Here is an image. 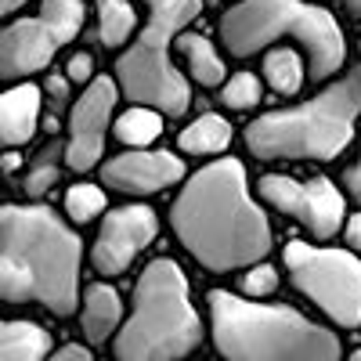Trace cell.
Listing matches in <instances>:
<instances>
[{
  "label": "cell",
  "mask_w": 361,
  "mask_h": 361,
  "mask_svg": "<svg viewBox=\"0 0 361 361\" xmlns=\"http://www.w3.org/2000/svg\"><path fill=\"white\" fill-rule=\"evenodd\" d=\"M173 235L206 271H235L271 253V224L250 199L246 166L217 159L202 166L170 209Z\"/></svg>",
  "instance_id": "1"
},
{
  "label": "cell",
  "mask_w": 361,
  "mask_h": 361,
  "mask_svg": "<svg viewBox=\"0 0 361 361\" xmlns=\"http://www.w3.org/2000/svg\"><path fill=\"white\" fill-rule=\"evenodd\" d=\"M0 293L8 304L37 300L51 314H73L80 296V238L47 206H4L0 214Z\"/></svg>",
  "instance_id": "2"
},
{
  "label": "cell",
  "mask_w": 361,
  "mask_h": 361,
  "mask_svg": "<svg viewBox=\"0 0 361 361\" xmlns=\"http://www.w3.org/2000/svg\"><path fill=\"white\" fill-rule=\"evenodd\" d=\"M214 343L224 361H340V340L296 307L209 293Z\"/></svg>",
  "instance_id": "3"
},
{
  "label": "cell",
  "mask_w": 361,
  "mask_h": 361,
  "mask_svg": "<svg viewBox=\"0 0 361 361\" xmlns=\"http://www.w3.org/2000/svg\"><path fill=\"white\" fill-rule=\"evenodd\" d=\"M361 112V69H347L311 102L257 116L246 127V145L257 159H336L354 137Z\"/></svg>",
  "instance_id": "4"
},
{
  "label": "cell",
  "mask_w": 361,
  "mask_h": 361,
  "mask_svg": "<svg viewBox=\"0 0 361 361\" xmlns=\"http://www.w3.org/2000/svg\"><path fill=\"white\" fill-rule=\"evenodd\" d=\"M202 340L188 300V279L166 257L152 260L134 286V314L116 336V361H180Z\"/></svg>",
  "instance_id": "5"
},
{
  "label": "cell",
  "mask_w": 361,
  "mask_h": 361,
  "mask_svg": "<svg viewBox=\"0 0 361 361\" xmlns=\"http://www.w3.org/2000/svg\"><path fill=\"white\" fill-rule=\"evenodd\" d=\"M282 37H293L307 51L314 80H329L347 58L336 18L307 0H243L221 18V40L235 58L257 54Z\"/></svg>",
  "instance_id": "6"
},
{
  "label": "cell",
  "mask_w": 361,
  "mask_h": 361,
  "mask_svg": "<svg viewBox=\"0 0 361 361\" xmlns=\"http://www.w3.org/2000/svg\"><path fill=\"white\" fill-rule=\"evenodd\" d=\"M148 25L141 29L137 44L116 62V80L123 98L159 109L166 116H180L192 105V90L170 62V40L177 29L199 18L202 0H145Z\"/></svg>",
  "instance_id": "7"
},
{
  "label": "cell",
  "mask_w": 361,
  "mask_h": 361,
  "mask_svg": "<svg viewBox=\"0 0 361 361\" xmlns=\"http://www.w3.org/2000/svg\"><path fill=\"white\" fill-rule=\"evenodd\" d=\"M293 286L343 329L361 325V260L347 250H318L307 243L286 246Z\"/></svg>",
  "instance_id": "8"
},
{
  "label": "cell",
  "mask_w": 361,
  "mask_h": 361,
  "mask_svg": "<svg viewBox=\"0 0 361 361\" xmlns=\"http://www.w3.org/2000/svg\"><path fill=\"white\" fill-rule=\"evenodd\" d=\"M80 25H83L80 0H44L37 18H22L4 29V40H0V76L18 80L29 73H40L58 47L73 44Z\"/></svg>",
  "instance_id": "9"
},
{
  "label": "cell",
  "mask_w": 361,
  "mask_h": 361,
  "mask_svg": "<svg viewBox=\"0 0 361 361\" xmlns=\"http://www.w3.org/2000/svg\"><path fill=\"white\" fill-rule=\"evenodd\" d=\"M260 195L267 206L282 209V214L296 217L311 235L329 238L343 224V195L333 180H293L282 173H271L260 180Z\"/></svg>",
  "instance_id": "10"
},
{
  "label": "cell",
  "mask_w": 361,
  "mask_h": 361,
  "mask_svg": "<svg viewBox=\"0 0 361 361\" xmlns=\"http://www.w3.org/2000/svg\"><path fill=\"white\" fill-rule=\"evenodd\" d=\"M156 231H159V221L148 206H119L105 217L98 243L90 250V264L105 279L123 275L130 260L156 238Z\"/></svg>",
  "instance_id": "11"
},
{
  "label": "cell",
  "mask_w": 361,
  "mask_h": 361,
  "mask_svg": "<svg viewBox=\"0 0 361 361\" xmlns=\"http://www.w3.org/2000/svg\"><path fill=\"white\" fill-rule=\"evenodd\" d=\"M116 109V80L98 76L87 87V94L73 105L69 116V145H66V163L73 170H90L102 159L105 148V127Z\"/></svg>",
  "instance_id": "12"
},
{
  "label": "cell",
  "mask_w": 361,
  "mask_h": 361,
  "mask_svg": "<svg viewBox=\"0 0 361 361\" xmlns=\"http://www.w3.org/2000/svg\"><path fill=\"white\" fill-rule=\"evenodd\" d=\"M185 177V163L173 152H123L105 163L102 180L127 195H156Z\"/></svg>",
  "instance_id": "13"
},
{
  "label": "cell",
  "mask_w": 361,
  "mask_h": 361,
  "mask_svg": "<svg viewBox=\"0 0 361 361\" xmlns=\"http://www.w3.org/2000/svg\"><path fill=\"white\" fill-rule=\"evenodd\" d=\"M40 123V87L22 83L11 87L0 102V137L8 145H22L37 134Z\"/></svg>",
  "instance_id": "14"
},
{
  "label": "cell",
  "mask_w": 361,
  "mask_h": 361,
  "mask_svg": "<svg viewBox=\"0 0 361 361\" xmlns=\"http://www.w3.org/2000/svg\"><path fill=\"white\" fill-rule=\"evenodd\" d=\"M119 314H123V304H119L116 289H109V286H90V289H87V300H83V314H80L83 336H87L90 343H105V340L116 333Z\"/></svg>",
  "instance_id": "15"
},
{
  "label": "cell",
  "mask_w": 361,
  "mask_h": 361,
  "mask_svg": "<svg viewBox=\"0 0 361 361\" xmlns=\"http://www.w3.org/2000/svg\"><path fill=\"white\" fill-rule=\"evenodd\" d=\"M51 336L33 322H8L0 333V361H44Z\"/></svg>",
  "instance_id": "16"
},
{
  "label": "cell",
  "mask_w": 361,
  "mask_h": 361,
  "mask_svg": "<svg viewBox=\"0 0 361 361\" xmlns=\"http://www.w3.org/2000/svg\"><path fill=\"white\" fill-rule=\"evenodd\" d=\"M231 145V123H224L221 116L206 112L199 116L195 123H188L177 137V148L180 152H195V156H214V152H224Z\"/></svg>",
  "instance_id": "17"
},
{
  "label": "cell",
  "mask_w": 361,
  "mask_h": 361,
  "mask_svg": "<svg viewBox=\"0 0 361 361\" xmlns=\"http://www.w3.org/2000/svg\"><path fill=\"white\" fill-rule=\"evenodd\" d=\"M177 47H180V54H185V62H188L195 83L214 87V83L224 80V62H221V54L214 51V44H209L202 33H185V37L177 40Z\"/></svg>",
  "instance_id": "18"
},
{
  "label": "cell",
  "mask_w": 361,
  "mask_h": 361,
  "mask_svg": "<svg viewBox=\"0 0 361 361\" xmlns=\"http://www.w3.org/2000/svg\"><path fill=\"white\" fill-rule=\"evenodd\" d=\"M134 25H137V15L130 8V0H98V37L105 47L127 44Z\"/></svg>",
  "instance_id": "19"
},
{
  "label": "cell",
  "mask_w": 361,
  "mask_h": 361,
  "mask_svg": "<svg viewBox=\"0 0 361 361\" xmlns=\"http://www.w3.org/2000/svg\"><path fill=\"white\" fill-rule=\"evenodd\" d=\"M264 76L267 83L279 90V94H296L300 83H304V66H300L296 51L289 47H275L264 54Z\"/></svg>",
  "instance_id": "20"
},
{
  "label": "cell",
  "mask_w": 361,
  "mask_h": 361,
  "mask_svg": "<svg viewBox=\"0 0 361 361\" xmlns=\"http://www.w3.org/2000/svg\"><path fill=\"white\" fill-rule=\"evenodd\" d=\"M159 134H163V119L148 105H137V109H130V112H123L116 119V137L127 141V145H148Z\"/></svg>",
  "instance_id": "21"
},
{
  "label": "cell",
  "mask_w": 361,
  "mask_h": 361,
  "mask_svg": "<svg viewBox=\"0 0 361 361\" xmlns=\"http://www.w3.org/2000/svg\"><path fill=\"white\" fill-rule=\"evenodd\" d=\"M62 152H66V148L58 145V141H51L44 152H40L33 163H29V170H25V185H22L29 199H40V195L54 185V180H58V159H62Z\"/></svg>",
  "instance_id": "22"
},
{
  "label": "cell",
  "mask_w": 361,
  "mask_h": 361,
  "mask_svg": "<svg viewBox=\"0 0 361 361\" xmlns=\"http://www.w3.org/2000/svg\"><path fill=\"white\" fill-rule=\"evenodd\" d=\"M66 209H69V217L76 224H87V221H94L105 209V192L94 188V185H76L66 195Z\"/></svg>",
  "instance_id": "23"
},
{
  "label": "cell",
  "mask_w": 361,
  "mask_h": 361,
  "mask_svg": "<svg viewBox=\"0 0 361 361\" xmlns=\"http://www.w3.org/2000/svg\"><path fill=\"white\" fill-rule=\"evenodd\" d=\"M221 102H224L228 109H253V105L260 102V80H257L253 73L231 76V80L224 83V90H221Z\"/></svg>",
  "instance_id": "24"
},
{
  "label": "cell",
  "mask_w": 361,
  "mask_h": 361,
  "mask_svg": "<svg viewBox=\"0 0 361 361\" xmlns=\"http://www.w3.org/2000/svg\"><path fill=\"white\" fill-rule=\"evenodd\" d=\"M243 289H246L250 296H271V293L279 289V271H275V267H267V264L253 267L250 275L243 279Z\"/></svg>",
  "instance_id": "25"
},
{
  "label": "cell",
  "mask_w": 361,
  "mask_h": 361,
  "mask_svg": "<svg viewBox=\"0 0 361 361\" xmlns=\"http://www.w3.org/2000/svg\"><path fill=\"white\" fill-rule=\"evenodd\" d=\"M94 73V58H90L87 51H80V54H73V62H69V80H76V83H87V76Z\"/></svg>",
  "instance_id": "26"
},
{
  "label": "cell",
  "mask_w": 361,
  "mask_h": 361,
  "mask_svg": "<svg viewBox=\"0 0 361 361\" xmlns=\"http://www.w3.org/2000/svg\"><path fill=\"white\" fill-rule=\"evenodd\" d=\"M51 361H94V357H90L80 343H66L58 354H51Z\"/></svg>",
  "instance_id": "27"
},
{
  "label": "cell",
  "mask_w": 361,
  "mask_h": 361,
  "mask_svg": "<svg viewBox=\"0 0 361 361\" xmlns=\"http://www.w3.org/2000/svg\"><path fill=\"white\" fill-rule=\"evenodd\" d=\"M347 246L350 250H361V214H354L347 221Z\"/></svg>",
  "instance_id": "28"
},
{
  "label": "cell",
  "mask_w": 361,
  "mask_h": 361,
  "mask_svg": "<svg viewBox=\"0 0 361 361\" xmlns=\"http://www.w3.org/2000/svg\"><path fill=\"white\" fill-rule=\"evenodd\" d=\"M347 188H350V195L361 202V156H357V163L347 170Z\"/></svg>",
  "instance_id": "29"
},
{
  "label": "cell",
  "mask_w": 361,
  "mask_h": 361,
  "mask_svg": "<svg viewBox=\"0 0 361 361\" xmlns=\"http://www.w3.org/2000/svg\"><path fill=\"white\" fill-rule=\"evenodd\" d=\"M47 94L62 102V98L69 94V80H66V76H47Z\"/></svg>",
  "instance_id": "30"
},
{
  "label": "cell",
  "mask_w": 361,
  "mask_h": 361,
  "mask_svg": "<svg viewBox=\"0 0 361 361\" xmlns=\"http://www.w3.org/2000/svg\"><path fill=\"white\" fill-rule=\"evenodd\" d=\"M18 163H22V159H18L15 152H8V156H4V170H8V173H15V170H18Z\"/></svg>",
  "instance_id": "31"
},
{
  "label": "cell",
  "mask_w": 361,
  "mask_h": 361,
  "mask_svg": "<svg viewBox=\"0 0 361 361\" xmlns=\"http://www.w3.org/2000/svg\"><path fill=\"white\" fill-rule=\"evenodd\" d=\"M0 4H4L0 11H15V8H22V4H25V0H0Z\"/></svg>",
  "instance_id": "32"
},
{
  "label": "cell",
  "mask_w": 361,
  "mask_h": 361,
  "mask_svg": "<svg viewBox=\"0 0 361 361\" xmlns=\"http://www.w3.org/2000/svg\"><path fill=\"white\" fill-rule=\"evenodd\" d=\"M347 8H350L354 15H361V0H347Z\"/></svg>",
  "instance_id": "33"
},
{
  "label": "cell",
  "mask_w": 361,
  "mask_h": 361,
  "mask_svg": "<svg viewBox=\"0 0 361 361\" xmlns=\"http://www.w3.org/2000/svg\"><path fill=\"white\" fill-rule=\"evenodd\" d=\"M350 361H361V350H354V354H350Z\"/></svg>",
  "instance_id": "34"
}]
</instances>
